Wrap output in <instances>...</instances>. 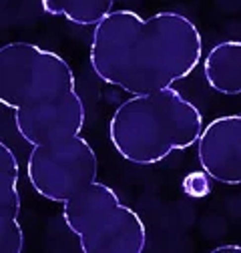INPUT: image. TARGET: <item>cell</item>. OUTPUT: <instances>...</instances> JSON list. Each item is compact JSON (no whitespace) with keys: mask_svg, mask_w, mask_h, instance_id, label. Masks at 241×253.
I'll return each mask as SVG.
<instances>
[{"mask_svg":"<svg viewBox=\"0 0 241 253\" xmlns=\"http://www.w3.org/2000/svg\"><path fill=\"white\" fill-rule=\"evenodd\" d=\"M201 54V33L185 14L167 10L143 18L135 10H113L95 26L88 60L103 83L147 94L187 79Z\"/></svg>","mask_w":241,"mask_h":253,"instance_id":"1","label":"cell"},{"mask_svg":"<svg viewBox=\"0 0 241 253\" xmlns=\"http://www.w3.org/2000/svg\"><path fill=\"white\" fill-rule=\"evenodd\" d=\"M0 103L14 111L18 135L28 145L80 135L84 105L69 62L33 42L0 48Z\"/></svg>","mask_w":241,"mask_h":253,"instance_id":"2","label":"cell"},{"mask_svg":"<svg viewBox=\"0 0 241 253\" xmlns=\"http://www.w3.org/2000/svg\"><path fill=\"white\" fill-rule=\"evenodd\" d=\"M203 129L201 111L169 86L120 103L109 121V139L127 163L145 167L197 145Z\"/></svg>","mask_w":241,"mask_h":253,"instance_id":"3","label":"cell"},{"mask_svg":"<svg viewBox=\"0 0 241 253\" xmlns=\"http://www.w3.org/2000/svg\"><path fill=\"white\" fill-rule=\"evenodd\" d=\"M63 217L84 253L145 251L147 229L141 215L120 203L117 193L101 181L90 183L65 201Z\"/></svg>","mask_w":241,"mask_h":253,"instance_id":"4","label":"cell"},{"mask_svg":"<svg viewBox=\"0 0 241 253\" xmlns=\"http://www.w3.org/2000/svg\"><path fill=\"white\" fill-rule=\"evenodd\" d=\"M26 175L42 199L65 203L97 181V153L80 135L35 145L26 161Z\"/></svg>","mask_w":241,"mask_h":253,"instance_id":"5","label":"cell"},{"mask_svg":"<svg viewBox=\"0 0 241 253\" xmlns=\"http://www.w3.org/2000/svg\"><path fill=\"white\" fill-rule=\"evenodd\" d=\"M197 159L217 183L241 185V115H221L205 126L197 141Z\"/></svg>","mask_w":241,"mask_h":253,"instance_id":"6","label":"cell"},{"mask_svg":"<svg viewBox=\"0 0 241 253\" xmlns=\"http://www.w3.org/2000/svg\"><path fill=\"white\" fill-rule=\"evenodd\" d=\"M18 159L14 151L0 143V251L22 253L24 231L18 223L20 195H18Z\"/></svg>","mask_w":241,"mask_h":253,"instance_id":"7","label":"cell"},{"mask_svg":"<svg viewBox=\"0 0 241 253\" xmlns=\"http://www.w3.org/2000/svg\"><path fill=\"white\" fill-rule=\"evenodd\" d=\"M207 84L219 94H241V42L223 41L211 48L203 60Z\"/></svg>","mask_w":241,"mask_h":253,"instance_id":"8","label":"cell"},{"mask_svg":"<svg viewBox=\"0 0 241 253\" xmlns=\"http://www.w3.org/2000/svg\"><path fill=\"white\" fill-rule=\"evenodd\" d=\"M115 0H40L50 16H63L79 26H97L113 12Z\"/></svg>","mask_w":241,"mask_h":253,"instance_id":"9","label":"cell"},{"mask_svg":"<svg viewBox=\"0 0 241 253\" xmlns=\"http://www.w3.org/2000/svg\"><path fill=\"white\" fill-rule=\"evenodd\" d=\"M211 177L201 169V171H191L181 181V189L183 193L191 199H205L211 193Z\"/></svg>","mask_w":241,"mask_h":253,"instance_id":"10","label":"cell"},{"mask_svg":"<svg viewBox=\"0 0 241 253\" xmlns=\"http://www.w3.org/2000/svg\"><path fill=\"white\" fill-rule=\"evenodd\" d=\"M213 253H241V245L239 243H225L213 249Z\"/></svg>","mask_w":241,"mask_h":253,"instance_id":"11","label":"cell"}]
</instances>
